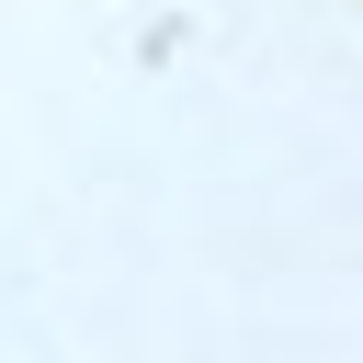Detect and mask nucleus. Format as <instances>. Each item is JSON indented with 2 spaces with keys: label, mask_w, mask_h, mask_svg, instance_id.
<instances>
[]
</instances>
